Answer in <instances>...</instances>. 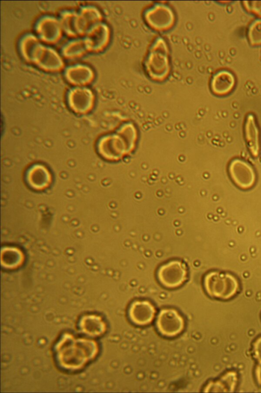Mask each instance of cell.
<instances>
[{"mask_svg":"<svg viewBox=\"0 0 261 393\" xmlns=\"http://www.w3.org/2000/svg\"><path fill=\"white\" fill-rule=\"evenodd\" d=\"M57 344L55 356L62 369L74 371L83 368L97 353V347L93 341L64 336Z\"/></svg>","mask_w":261,"mask_h":393,"instance_id":"cell-1","label":"cell"},{"mask_svg":"<svg viewBox=\"0 0 261 393\" xmlns=\"http://www.w3.org/2000/svg\"><path fill=\"white\" fill-rule=\"evenodd\" d=\"M203 285L208 295L220 299H228L237 293L239 285L232 275L213 271L207 274L203 280Z\"/></svg>","mask_w":261,"mask_h":393,"instance_id":"cell-2","label":"cell"},{"mask_svg":"<svg viewBox=\"0 0 261 393\" xmlns=\"http://www.w3.org/2000/svg\"><path fill=\"white\" fill-rule=\"evenodd\" d=\"M187 275L185 265L177 260L163 265L157 271L159 281L162 285L169 289L180 286L185 281Z\"/></svg>","mask_w":261,"mask_h":393,"instance_id":"cell-3","label":"cell"},{"mask_svg":"<svg viewBox=\"0 0 261 393\" xmlns=\"http://www.w3.org/2000/svg\"><path fill=\"white\" fill-rule=\"evenodd\" d=\"M156 327L158 331L166 337H174L183 331L185 322L181 315L173 308H165L159 313Z\"/></svg>","mask_w":261,"mask_h":393,"instance_id":"cell-4","label":"cell"},{"mask_svg":"<svg viewBox=\"0 0 261 393\" xmlns=\"http://www.w3.org/2000/svg\"><path fill=\"white\" fill-rule=\"evenodd\" d=\"M229 175L234 183L242 189H248L253 185L255 175L252 167L240 159H234L228 167Z\"/></svg>","mask_w":261,"mask_h":393,"instance_id":"cell-5","label":"cell"},{"mask_svg":"<svg viewBox=\"0 0 261 393\" xmlns=\"http://www.w3.org/2000/svg\"><path fill=\"white\" fill-rule=\"evenodd\" d=\"M153 305L146 300L134 301L129 306L128 316L134 324L144 326L151 323L155 315Z\"/></svg>","mask_w":261,"mask_h":393,"instance_id":"cell-6","label":"cell"},{"mask_svg":"<svg viewBox=\"0 0 261 393\" xmlns=\"http://www.w3.org/2000/svg\"><path fill=\"white\" fill-rule=\"evenodd\" d=\"M25 180L28 185L36 189H41L48 185L51 175L46 167L41 164H35L27 171Z\"/></svg>","mask_w":261,"mask_h":393,"instance_id":"cell-7","label":"cell"},{"mask_svg":"<svg viewBox=\"0 0 261 393\" xmlns=\"http://www.w3.org/2000/svg\"><path fill=\"white\" fill-rule=\"evenodd\" d=\"M79 327L85 334L92 337L100 336L106 331V324L99 316L89 315L83 316L79 323Z\"/></svg>","mask_w":261,"mask_h":393,"instance_id":"cell-8","label":"cell"},{"mask_svg":"<svg viewBox=\"0 0 261 393\" xmlns=\"http://www.w3.org/2000/svg\"><path fill=\"white\" fill-rule=\"evenodd\" d=\"M234 83L235 78L233 75L229 71L222 70L213 76L211 88L215 94L224 95L232 90Z\"/></svg>","mask_w":261,"mask_h":393,"instance_id":"cell-9","label":"cell"},{"mask_svg":"<svg viewBox=\"0 0 261 393\" xmlns=\"http://www.w3.org/2000/svg\"><path fill=\"white\" fill-rule=\"evenodd\" d=\"M258 130L254 118L249 115L245 124V136L250 151L253 156H257L259 151Z\"/></svg>","mask_w":261,"mask_h":393,"instance_id":"cell-10","label":"cell"},{"mask_svg":"<svg viewBox=\"0 0 261 393\" xmlns=\"http://www.w3.org/2000/svg\"><path fill=\"white\" fill-rule=\"evenodd\" d=\"M237 382V374L233 372H229L219 380L208 384L205 387V391L232 392L235 388Z\"/></svg>","mask_w":261,"mask_h":393,"instance_id":"cell-11","label":"cell"},{"mask_svg":"<svg viewBox=\"0 0 261 393\" xmlns=\"http://www.w3.org/2000/svg\"><path fill=\"white\" fill-rule=\"evenodd\" d=\"M147 14L149 22L156 28H162L169 25L172 18L169 9L165 7H156L150 10Z\"/></svg>","mask_w":261,"mask_h":393,"instance_id":"cell-12","label":"cell"},{"mask_svg":"<svg viewBox=\"0 0 261 393\" xmlns=\"http://www.w3.org/2000/svg\"><path fill=\"white\" fill-rule=\"evenodd\" d=\"M248 36L251 44H261V19L256 20L250 25Z\"/></svg>","mask_w":261,"mask_h":393,"instance_id":"cell-13","label":"cell"},{"mask_svg":"<svg viewBox=\"0 0 261 393\" xmlns=\"http://www.w3.org/2000/svg\"><path fill=\"white\" fill-rule=\"evenodd\" d=\"M244 3L247 10L261 17V2H245Z\"/></svg>","mask_w":261,"mask_h":393,"instance_id":"cell-14","label":"cell"},{"mask_svg":"<svg viewBox=\"0 0 261 393\" xmlns=\"http://www.w3.org/2000/svg\"><path fill=\"white\" fill-rule=\"evenodd\" d=\"M253 354L255 358L261 364V337L254 342L253 345Z\"/></svg>","mask_w":261,"mask_h":393,"instance_id":"cell-15","label":"cell"},{"mask_svg":"<svg viewBox=\"0 0 261 393\" xmlns=\"http://www.w3.org/2000/svg\"><path fill=\"white\" fill-rule=\"evenodd\" d=\"M256 377L259 383L261 384V364L258 365L256 369Z\"/></svg>","mask_w":261,"mask_h":393,"instance_id":"cell-16","label":"cell"}]
</instances>
